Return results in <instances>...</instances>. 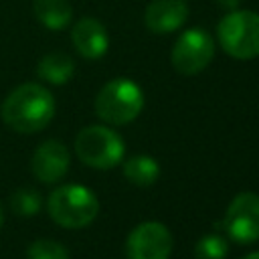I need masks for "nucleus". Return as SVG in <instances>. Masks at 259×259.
Wrapping results in <instances>:
<instances>
[{
	"label": "nucleus",
	"instance_id": "1",
	"mask_svg": "<svg viewBox=\"0 0 259 259\" xmlns=\"http://www.w3.org/2000/svg\"><path fill=\"white\" fill-rule=\"evenodd\" d=\"M2 121L18 134H34L47 127L55 115V97L40 83H22L2 101Z\"/></svg>",
	"mask_w": 259,
	"mask_h": 259
},
{
	"label": "nucleus",
	"instance_id": "2",
	"mask_svg": "<svg viewBox=\"0 0 259 259\" xmlns=\"http://www.w3.org/2000/svg\"><path fill=\"white\" fill-rule=\"evenodd\" d=\"M144 109L142 87L127 79L117 77L107 81L95 97V113L99 119L111 125H125L134 121Z\"/></svg>",
	"mask_w": 259,
	"mask_h": 259
},
{
	"label": "nucleus",
	"instance_id": "3",
	"mask_svg": "<svg viewBox=\"0 0 259 259\" xmlns=\"http://www.w3.org/2000/svg\"><path fill=\"white\" fill-rule=\"evenodd\" d=\"M47 208L57 225L65 229H83L95 221L99 200L87 186L63 184L51 192Z\"/></svg>",
	"mask_w": 259,
	"mask_h": 259
},
{
	"label": "nucleus",
	"instance_id": "4",
	"mask_svg": "<svg viewBox=\"0 0 259 259\" xmlns=\"http://www.w3.org/2000/svg\"><path fill=\"white\" fill-rule=\"evenodd\" d=\"M223 51L239 61L259 57V14L253 10H229L217 24Z\"/></svg>",
	"mask_w": 259,
	"mask_h": 259
},
{
	"label": "nucleus",
	"instance_id": "5",
	"mask_svg": "<svg viewBox=\"0 0 259 259\" xmlns=\"http://www.w3.org/2000/svg\"><path fill=\"white\" fill-rule=\"evenodd\" d=\"M79 160L97 170H109L123 160L125 144L121 136L107 125H87L75 138Z\"/></svg>",
	"mask_w": 259,
	"mask_h": 259
},
{
	"label": "nucleus",
	"instance_id": "6",
	"mask_svg": "<svg viewBox=\"0 0 259 259\" xmlns=\"http://www.w3.org/2000/svg\"><path fill=\"white\" fill-rule=\"evenodd\" d=\"M214 57V42L212 36L204 28H188L184 30L170 53L172 67L180 75H196L204 71Z\"/></svg>",
	"mask_w": 259,
	"mask_h": 259
},
{
	"label": "nucleus",
	"instance_id": "7",
	"mask_svg": "<svg viewBox=\"0 0 259 259\" xmlns=\"http://www.w3.org/2000/svg\"><path fill=\"white\" fill-rule=\"evenodd\" d=\"M225 229L229 239L239 245L259 241V194L239 192L227 206Z\"/></svg>",
	"mask_w": 259,
	"mask_h": 259
},
{
	"label": "nucleus",
	"instance_id": "8",
	"mask_svg": "<svg viewBox=\"0 0 259 259\" xmlns=\"http://www.w3.org/2000/svg\"><path fill=\"white\" fill-rule=\"evenodd\" d=\"M172 253V233L158 221H146L132 229L125 241L127 259H168Z\"/></svg>",
	"mask_w": 259,
	"mask_h": 259
},
{
	"label": "nucleus",
	"instance_id": "9",
	"mask_svg": "<svg viewBox=\"0 0 259 259\" xmlns=\"http://www.w3.org/2000/svg\"><path fill=\"white\" fill-rule=\"evenodd\" d=\"M69 162H71V156H69L67 146L59 140H47L34 150L30 168H32V174L40 182L51 184V182L61 180L67 174Z\"/></svg>",
	"mask_w": 259,
	"mask_h": 259
},
{
	"label": "nucleus",
	"instance_id": "10",
	"mask_svg": "<svg viewBox=\"0 0 259 259\" xmlns=\"http://www.w3.org/2000/svg\"><path fill=\"white\" fill-rule=\"evenodd\" d=\"M71 40H73V47L77 49V53L91 61L101 59L109 49V34L105 30V26L93 16L79 18L73 24Z\"/></svg>",
	"mask_w": 259,
	"mask_h": 259
},
{
	"label": "nucleus",
	"instance_id": "11",
	"mask_svg": "<svg viewBox=\"0 0 259 259\" xmlns=\"http://www.w3.org/2000/svg\"><path fill=\"white\" fill-rule=\"evenodd\" d=\"M188 18V4L184 0H152L144 12V24L156 34L178 30Z\"/></svg>",
	"mask_w": 259,
	"mask_h": 259
},
{
	"label": "nucleus",
	"instance_id": "12",
	"mask_svg": "<svg viewBox=\"0 0 259 259\" xmlns=\"http://www.w3.org/2000/svg\"><path fill=\"white\" fill-rule=\"evenodd\" d=\"M36 20L49 30H63L73 20V6L69 0H34Z\"/></svg>",
	"mask_w": 259,
	"mask_h": 259
},
{
	"label": "nucleus",
	"instance_id": "13",
	"mask_svg": "<svg viewBox=\"0 0 259 259\" xmlns=\"http://www.w3.org/2000/svg\"><path fill=\"white\" fill-rule=\"evenodd\" d=\"M75 73V63L65 53H49L38 61L36 75L51 83V85H63L67 83Z\"/></svg>",
	"mask_w": 259,
	"mask_h": 259
},
{
	"label": "nucleus",
	"instance_id": "14",
	"mask_svg": "<svg viewBox=\"0 0 259 259\" xmlns=\"http://www.w3.org/2000/svg\"><path fill=\"white\" fill-rule=\"evenodd\" d=\"M123 176L136 186H152L160 176V166L152 156L136 154L123 162Z\"/></svg>",
	"mask_w": 259,
	"mask_h": 259
},
{
	"label": "nucleus",
	"instance_id": "15",
	"mask_svg": "<svg viewBox=\"0 0 259 259\" xmlns=\"http://www.w3.org/2000/svg\"><path fill=\"white\" fill-rule=\"evenodd\" d=\"M40 194L34 188H18L10 196V210L18 217H32L40 210Z\"/></svg>",
	"mask_w": 259,
	"mask_h": 259
},
{
	"label": "nucleus",
	"instance_id": "16",
	"mask_svg": "<svg viewBox=\"0 0 259 259\" xmlns=\"http://www.w3.org/2000/svg\"><path fill=\"white\" fill-rule=\"evenodd\" d=\"M227 253H229V243L221 235H204L194 247L196 259H225Z\"/></svg>",
	"mask_w": 259,
	"mask_h": 259
},
{
	"label": "nucleus",
	"instance_id": "17",
	"mask_svg": "<svg viewBox=\"0 0 259 259\" xmlns=\"http://www.w3.org/2000/svg\"><path fill=\"white\" fill-rule=\"evenodd\" d=\"M28 259H69V251L53 239H38L26 251Z\"/></svg>",
	"mask_w": 259,
	"mask_h": 259
},
{
	"label": "nucleus",
	"instance_id": "18",
	"mask_svg": "<svg viewBox=\"0 0 259 259\" xmlns=\"http://www.w3.org/2000/svg\"><path fill=\"white\" fill-rule=\"evenodd\" d=\"M221 8H225V10H235V8H239L241 6V0H214Z\"/></svg>",
	"mask_w": 259,
	"mask_h": 259
},
{
	"label": "nucleus",
	"instance_id": "19",
	"mask_svg": "<svg viewBox=\"0 0 259 259\" xmlns=\"http://www.w3.org/2000/svg\"><path fill=\"white\" fill-rule=\"evenodd\" d=\"M243 259H259V251H253V253H249V255H245Z\"/></svg>",
	"mask_w": 259,
	"mask_h": 259
},
{
	"label": "nucleus",
	"instance_id": "20",
	"mask_svg": "<svg viewBox=\"0 0 259 259\" xmlns=\"http://www.w3.org/2000/svg\"><path fill=\"white\" fill-rule=\"evenodd\" d=\"M2 223H4V210H2V204H0V227H2Z\"/></svg>",
	"mask_w": 259,
	"mask_h": 259
}]
</instances>
